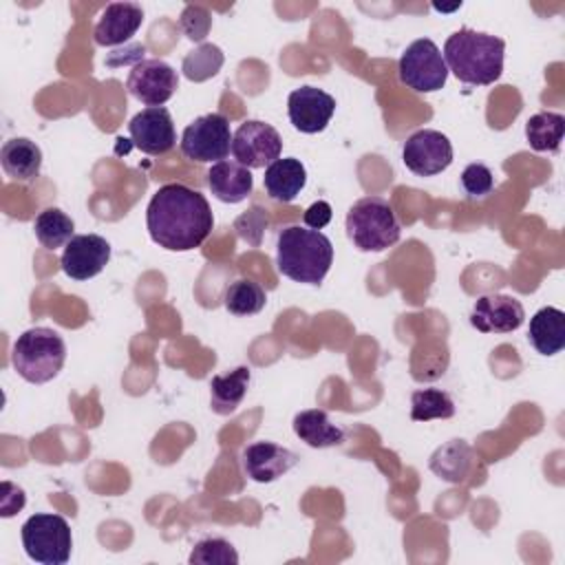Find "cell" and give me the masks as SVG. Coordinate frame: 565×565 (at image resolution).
Listing matches in <instances>:
<instances>
[{"label": "cell", "mask_w": 565, "mask_h": 565, "mask_svg": "<svg viewBox=\"0 0 565 565\" xmlns=\"http://www.w3.org/2000/svg\"><path fill=\"white\" fill-rule=\"evenodd\" d=\"M530 344L541 355H556L565 347V313L556 307H543L530 318Z\"/></svg>", "instance_id": "cell-21"}, {"label": "cell", "mask_w": 565, "mask_h": 565, "mask_svg": "<svg viewBox=\"0 0 565 565\" xmlns=\"http://www.w3.org/2000/svg\"><path fill=\"white\" fill-rule=\"evenodd\" d=\"M126 88L135 99H139L146 106H163L177 93L179 75L168 62L159 57H141L139 62L132 64L126 79Z\"/></svg>", "instance_id": "cell-10"}, {"label": "cell", "mask_w": 565, "mask_h": 565, "mask_svg": "<svg viewBox=\"0 0 565 565\" xmlns=\"http://www.w3.org/2000/svg\"><path fill=\"white\" fill-rule=\"evenodd\" d=\"M333 263L331 241L305 225H287L276 241L278 271L302 285H320Z\"/></svg>", "instance_id": "cell-3"}, {"label": "cell", "mask_w": 565, "mask_h": 565, "mask_svg": "<svg viewBox=\"0 0 565 565\" xmlns=\"http://www.w3.org/2000/svg\"><path fill=\"white\" fill-rule=\"evenodd\" d=\"M280 132L271 124H265L260 119L243 121L232 135V154L241 166L249 170L267 168L269 163L280 159Z\"/></svg>", "instance_id": "cell-9"}, {"label": "cell", "mask_w": 565, "mask_h": 565, "mask_svg": "<svg viewBox=\"0 0 565 565\" xmlns=\"http://www.w3.org/2000/svg\"><path fill=\"white\" fill-rule=\"evenodd\" d=\"M150 238L168 252H190L212 234L214 216L207 199L183 183L161 185L146 210Z\"/></svg>", "instance_id": "cell-1"}, {"label": "cell", "mask_w": 565, "mask_h": 565, "mask_svg": "<svg viewBox=\"0 0 565 565\" xmlns=\"http://www.w3.org/2000/svg\"><path fill=\"white\" fill-rule=\"evenodd\" d=\"M143 22V9L137 2H110L95 24V42L99 46H117L128 42Z\"/></svg>", "instance_id": "cell-17"}, {"label": "cell", "mask_w": 565, "mask_h": 565, "mask_svg": "<svg viewBox=\"0 0 565 565\" xmlns=\"http://www.w3.org/2000/svg\"><path fill=\"white\" fill-rule=\"evenodd\" d=\"M461 188L466 190L468 196H486L494 188V177L492 170L483 163H470L461 172Z\"/></svg>", "instance_id": "cell-31"}, {"label": "cell", "mask_w": 565, "mask_h": 565, "mask_svg": "<svg viewBox=\"0 0 565 565\" xmlns=\"http://www.w3.org/2000/svg\"><path fill=\"white\" fill-rule=\"evenodd\" d=\"M181 152L196 163L223 161L232 150L230 121L221 113H207L185 126L181 135Z\"/></svg>", "instance_id": "cell-8"}, {"label": "cell", "mask_w": 565, "mask_h": 565, "mask_svg": "<svg viewBox=\"0 0 565 565\" xmlns=\"http://www.w3.org/2000/svg\"><path fill=\"white\" fill-rule=\"evenodd\" d=\"M265 192L278 203H291L307 185V170L300 159L285 157L276 159L265 168L263 177Z\"/></svg>", "instance_id": "cell-19"}, {"label": "cell", "mask_w": 565, "mask_h": 565, "mask_svg": "<svg viewBox=\"0 0 565 565\" xmlns=\"http://www.w3.org/2000/svg\"><path fill=\"white\" fill-rule=\"evenodd\" d=\"M402 161L417 177H435L452 163V143L444 132L422 128L404 141Z\"/></svg>", "instance_id": "cell-11"}, {"label": "cell", "mask_w": 565, "mask_h": 565, "mask_svg": "<svg viewBox=\"0 0 565 565\" xmlns=\"http://www.w3.org/2000/svg\"><path fill=\"white\" fill-rule=\"evenodd\" d=\"M441 55L448 71L459 82L470 86H488L494 84L503 73L505 42L497 35L463 26L448 35Z\"/></svg>", "instance_id": "cell-2"}, {"label": "cell", "mask_w": 565, "mask_h": 565, "mask_svg": "<svg viewBox=\"0 0 565 565\" xmlns=\"http://www.w3.org/2000/svg\"><path fill=\"white\" fill-rule=\"evenodd\" d=\"M223 302H225V309L234 316H254L263 311L267 302V294L252 278H238L230 282V287L225 289Z\"/></svg>", "instance_id": "cell-27"}, {"label": "cell", "mask_w": 565, "mask_h": 565, "mask_svg": "<svg viewBox=\"0 0 565 565\" xmlns=\"http://www.w3.org/2000/svg\"><path fill=\"white\" fill-rule=\"evenodd\" d=\"M128 132H130L132 143L141 152L152 154V157L170 152L177 143V130H174L172 115L163 106H148V108L139 110L130 119Z\"/></svg>", "instance_id": "cell-12"}, {"label": "cell", "mask_w": 565, "mask_h": 565, "mask_svg": "<svg viewBox=\"0 0 565 565\" xmlns=\"http://www.w3.org/2000/svg\"><path fill=\"white\" fill-rule=\"evenodd\" d=\"M190 563L199 565H236L238 554L234 545L221 536H210L199 543H194L190 552Z\"/></svg>", "instance_id": "cell-30"}, {"label": "cell", "mask_w": 565, "mask_h": 565, "mask_svg": "<svg viewBox=\"0 0 565 565\" xmlns=\"http://www.w3.org/2000/svg\"><path fill=\"white\" fill-rule=\"evenodd\" d=\"M179 22H181V29L185 31V35H188L192 42H201V40L207 35L210 26H212V15H210V11H207L205 7H201V4H188V7L183 9Z\"/></svg>", "instance_id": "cell-32"}, {"label": "cell", "mask_w": 565, "mask_h": 565, "mask_svg": "<svg viewBox=\"0 0 565 565\" xmlns=\"http://www.w3.org/2000/svg\"><path fill=\"white\" fill-rule=\"evenodd\" d=\"M475 463V450L463 439H450L430 455V470L450 483L466 481Z\"/></svg>", "instance_id": "cell-23"}, {"label": "cell", "mask_w": 565, "mask_h": 565, "mask_svg": "<svg viewBox=\"0 0 565 565\" xmlns=\"http://www.w3.org/2000/svg\"><path fill=\"white\" fill-rule=\"evenodd\" d=\"M13 369L31 384L51 382L66 362L62 335L49 327H31L18 335L11 353Z\"/></svg>", "instance_id": "cell-4"}, {"label": "cell", "mask_w": 565, "mask_h": 565, "mask_svg": "<svg viewBox=\"0 0 565 565\" xmlns=\"http://www.w3.org/2000/svg\"><path fill=\"white\" fill-rule=\"evenodd\" d=\"M294 433L311 448H329L344 441V430L338 428L322 408L300 411L294 417Z\"/></svg>", "instance_id": "cell-22"}, {"label": "cell", "mask_w": 565, "mask_h": 565, "mask_svg": "<svg viewBox=\"0 0 565 565\" xmlns=\"http://www.w3.org/2000/svg\"><path fill=\"white\" fill-rule=\"evenodd\" d=\"M455 415L452 397L441 388H422L411 395V419H450Z\"/></svg>", "instance_id": "cell-28"}, {"label": "cell", "mask_w": 565, "mask_h": 565, "mask_svg": "<svg viewBox=\"0 0 565 565\" xmlns=\"http://www.w3.org/2000/svg\"><path fill=\"white\" fill-rule=\"evenodd\" d=\"M223 51L216 46V44H201L196 46L194 51H190L185 57H183V75L192 82H205L210 77H214L221 66H223Z\"/></svg>", "instance_id": "cell-29"}, {"label": "cell", "mask_w": 565, "mask_h": 565, "mask_svg": "<svg viewBox=\"0 0 565 565\" xmlns=\"http://www.w3.org/2000/svg\"><path fill=\"white\" fill-rule=\"evenodd\" d=\"M331 216H333V212H331V205H329L327 201H316V203H311V205L305 210V214H302L305 227L318 230V232L331 221Z\"/></svg>", "instance_id": "cell-33"}, {"label": "cell", "mask_w": 565, "mask_h": 565, "mask_svg": "<svg viewBox=\"0 0 565 565\" xmlns=\"http://www.w3.org/2000/svg\"><path fill=\"white\" fill-rule=\"evenodd\" d=\"M287 113L296 130L305 135H316L329 126L335 113V99L322 88L300 86L289 93Z\"/></svg>", "instance_id": "cell-13"}, {"label": "cell", "mask_w": 565, "mask_h": 565, "mask_svg": "<svg viewBox=\"0 0 565 565\" xmlns=\"http://www.w3.org/2000/svg\"><path fill=\"white\" fill-rule=\"evenodd\" d=\"M525 320V309L514 296L488 294L477 298L470 311V324L481 333H510Z\"/></svg>", "instance_id": "cell-15"}, {"label": "cell", "mask_w": 565, "mask_h": 565, "mask_svg": "<svg viewBox=\"0 0 565 565\" xmlns=\"http://www.w3.org/2000/svg\"><path fill=\"white\" fill-rule=\"evenodd\" d=\"M0 163L9 179L20 183H31L42 168V150L35 141L26 137H13L4 141L0 150Z\"/></svg>", "instance_id": "cell-20"}, {"label": "cell", "mask_w": 565, "mask_h": 565, "mask_svg": "<svg viewBox=\"0 0 565 565\" xmlns=\"http://www.w3.org/2000/svg\"><path fill=\"white\" fill-rule=\"evenodd\" d=\"M241 463L256 483H271L298 463V455L274 441H254L243 448Z\"/></svg>", "instance_id": "cell-16"}, {"label": "cell", "mask_w": 565, "mask_h": 565, "mask_svg": "<svg viewBox=\"0 0 565 565\" xmlns=\"http://www.w3.org/2000/svg\"><path fill=\"white\" fill-rule=\"evenodd\" d=\"M110 260V243L99 234L73 236L60 258L62 271L73 280H88L97 276Z\"/></svg>", "instance_id": "cell-14"}, {"label": "cell", "mask_w": 565, "mask_h": 565, "mask_svg": "<svg viewBox=\"0 0 565 565\" xmlns=\"http://www.w3.org/2000/svg\"><path fill=\"white\" fill-rule=\"evenodd\" d=\"M252 373L247 366H236L234 371L225 375H214L210 380V406L216 415H230L234 413L249 386Z\"/></svg>", "instance_id": "cell-24"}, {"label": "cell", "mask_w": 565, "mask_h": 565, "mask_svg": "<svg viewBox=\"0 0 565 565\" xmlns=\"http://www.w3.org/2000/svg\"><path fill=\"white\" fill-rule=\"evenodd\" d=\"M347 236L360 252H384L399 241L402 227L386 199L364 196L347 212Z\"/></svg>", "instance_id": "cell-5"}, {"label": "cell", "mask_w": 565, "mask_h": 565, "mask_svg": "<svg viewBox=\"0 0 565 565\" xmlns=\"http://www.w3.org/2000/svg\"><path fill=\"white\" fill-rule=\"evenodd\" d=\"M73 230H75L73 218L60 207H44L33 221L35 238L46 249H57L66 245L73 238Z\"/></svg>", "instance_id": "cell-26"}, {"label": "cell", "mask_w": 565, "mask_h": 565, "mask_svg": "<svg viewBox=\"0 0 565 565\" xmlns=\"http://www.w3.org/2000/svg\"><path fill=\"white\" fill-rule=\"evenodd\" d=\"M565 132V117L554 110L536 113L525 124V137L536 152H556Z\"/></svg>", "instance_id": "cell-25"}, {"label": "cell", "mask_w": 565, "mask_h": 565, "mask_svg": "<svg viewBox=\"0 0 565 565\" xmlns=\"http://www.w3.org/2000/svg\"><path fill=\"white\" fill-rule=\"evenodd\" d=\"M399 82L415 90V93H435L444 88L448 79V66L439 46L428 40L419 38L406 46L397 62Z\"/></svg>", "instance_id": "cell-7"}, {"label": "cell", "mask_w": 565, "mask_h": 565, "mask_svg": "<svg viewBox=\"0 0 565 565\" xmlns=\"http://www.w3.org/2000/svg\"><path fill=\"white\" fill-rule=\"evenodd\" d=\"M207 188L223 203H241L254 190V177L249 168L238 161H216L207 172Z\"/></svg>", "instance_id": "cell-18"}, {"label": "cell", "mask_w": 565, "mask_h": 565, "mask_svg": "<svg viewBox=\"0 0 565 565\" xmlns=\"http://www.w3.org/2000/svg\"><path fill=\"white\" fill-rule=\"evenodd\" d=\"M22 545L31 561L42 565H64L71 558V525L60 514L38 512L22 525Z\"/></svg>", "instance_id": "cell-6"}]
</instances>
